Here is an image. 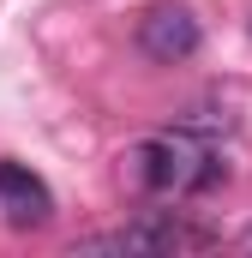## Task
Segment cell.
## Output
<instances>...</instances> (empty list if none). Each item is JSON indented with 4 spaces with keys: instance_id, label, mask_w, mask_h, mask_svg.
Wrapping results in <instances>:
<instances>
[{
    "instance_id": "obj_3",
    "label": "cell",
    "mask_w": 252,
    "mask_h": 258,
    "mask_svg": "<svg viewBox=\"0 0 252 258\" xmlns=\"http://www.w3.org/2000/svg\"><path fill=\"white\" fill-rule=\"evenodd\" d=\"M198 42H204V24H198V12H192L186 0H156V6L138 12V48H144L156 66L192 60Z\"/></svg>"
},
{
    "instance_id": "obj_1",
    "label": "cell",
    "mask_w": 252,
    "mask_h": 258,
    "mask_svg": "<svg viewBox=\"0 0 252 258\" xmlns=\"http://www.w3.org/2000/svg\"><path fill=\"white\" fill-rule=\"evenodd\" d=\"M126 180L138 192H156V198H192V192L222 186L228 162L204 144V132L174 126V132H156V138H138L126 150Z\"/></svg>"
},
{
    "instance_id": "obj_5",
    "label": "cell",
    "mask_w": 252,
    "mask_h": 258,
    "mask_svg": "<svg viewBox=\"0 0 252 258\" xmlns=\"http://www.w3.org/2000/svg\"><path fill=\"white\" fill-rule=\"evenodd\" d=\"M234 246H240V252H252V222L240 228V240H234Z\"/></svg>"
},
{
    "instance_id": "obj_6",
    "label": "cell",
    "mask_w": 252,
    "mask_h": 258,
    "mask_svg": "<svg viewBox=\"0 0 252 258\" xmlns=\"http://www.w3.org/2000/svg\"><path fill=\"white\" fill-rule=\"evenodd\" d=\"M246 30H252V12H246Z\"/></svg>"
},
{
    "instance_id": "obj_4",
    "label": "cell",
    "mask_w": 252,
    "mask_h": 258,
    "mask_svg": "<svg viewBox=\"0 0 252 258\" xmlns=\"http://www.w3.org/2000/svg\"><path fill=\"white\" fill-rule=\"evenodd\" d=\"M0 210L12 228H42L54 216V192L24 168V162H0Z\"/></svg>"
},
{
    "instance_id": "obj_2",
    "label": "cell",
    "mask_w": 252,
    "mask_h": 258,
    "mask_svg": "<svg viewBox=\"0 0 252 258\" xmlns=\"http://www.w3.org/2000/svg\"><path fill=\"white\" fill-rule=\"evenodd\" d=\"M204 246H216V234L210 228H192L180 216H144V222H132L120 234H90V240H78L72 252H204Z\"/></svg>"
}]
</instances>
